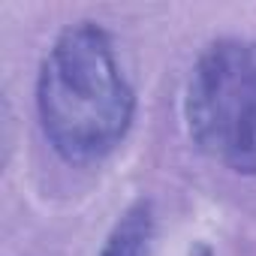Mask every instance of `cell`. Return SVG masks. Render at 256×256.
<instances>
[{
	"label": "cell",
	"instance_id": "6da1fadb",
	"mask_svg": "<svg viewBox=\"0 0 256 256\" xmlns=\"http://www.w3.org/2000/svg\"><path fill=\"white\" fill-rule=\"evenodd\" d=\"M36 114L52 151L70 166L100 163L126 139L136 94L96 22L66 24L48 46L36 76Z\"/></svg>",
	"mask_w": 256,
	"mask_h": 256
},
{
	"label": "cell",
	"instance_id": "3957f363",
	"mask_svg": "<svg viewBox=\"0 0 256 256\" xmlns=\"http://www.w3.org/2000/svg\"><path fill=\"white\" fill-rule=\"evenodd\" d=\"M154 229H157L154 205L151 199H139L118 217V223L112 226V232L100 247V256H148Z\"/></svg>",
	"mask_w": 256,
	"mask_h": 256
},
{
	"label": "cell",
	"instance_id": "7a4b0ae2",
	"mask_svg": "<svg viewBox=\"0 0 256 256\" xmlns=\"http://www.w3.org/2000/svg\"><path fill=\"white\" fill-rule=\"evenodd\" d=\"M184 120L208 160L235 175H256V40L226 36L196 58Z\"/></svg>",
	"mask_w": 256,
	"mask_h": 256
}]
</instances>
